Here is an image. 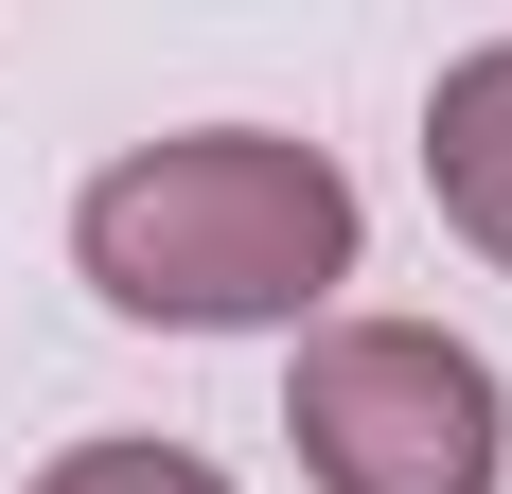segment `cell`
<instances>
[{"instance_id":"obj_1","label":"cell","mask_w":512,"mask_h":494,"mask_svg":"<svg viewBox=\"0 0 512 494\" xmlns=\"http://www.w3.org/2000/svg\"><path fill=\"white\" fill-rule=\"evenodd\" d=\"M71 265L142 336H301L354 283V177L283 124H177L71 195Z\"/></svg>"},{"instance_id":"obj_2","label":"cell","mask_w":512,"mask_h":494,"mask_svg":"<svg viewBox=\"0 0 512 494\" xmlns=\"http://www.w3.org/2000/svg\"><path fill=\"white\" fill-rule=\"evenodd\" d=\"M283 442H301L318 494H495L512 477V406L442 318H301Z\"/></svg>"},{"instance_id":"obj_3","label":"cell","mask_w":512,"mask_h":494,"mask_svg":"<svg viewBox=\"0 0 512 494\" xmlns=\"http://www.w3.org/2000/svg\"><path fill=\"white\" fill-rule=\"evenodd\" d=\"M424 195L477 265H512V36H477L442 89H424Z\"/></svg>"},{"instance_id":"obj_4","label":"cell","mask_w":512,"mask_h":494,"mask_svg":"<svg viewBox=\"0 0 512 494\" xmlns=\"http://www.w3.org/2000/svg\"><path fill=\"white\" fill-rule=\"evenodd\" d=\"M18 494H230V477H212L195 442H71V459H36Z\"/></svg>"}]
</instances>
